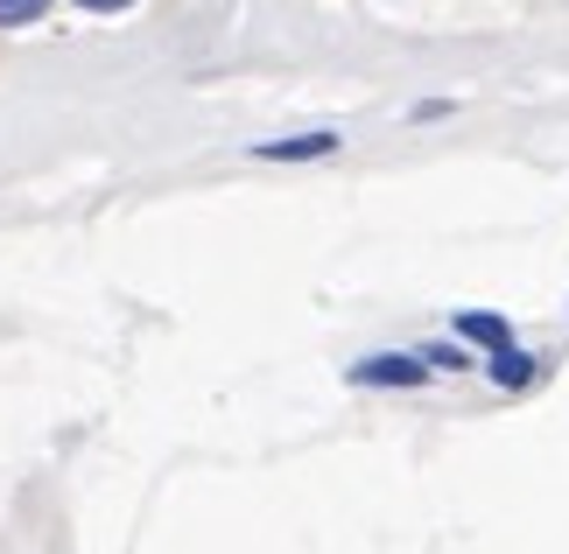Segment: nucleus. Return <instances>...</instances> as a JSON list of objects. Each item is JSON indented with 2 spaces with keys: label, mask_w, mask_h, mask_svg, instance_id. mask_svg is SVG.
Segmentation results:
<instances>
[{
  "label": "nucleus",
  "mask_w": 569,
  "mask_h": 554,
  "mask_svg": "<svg viewBox=\"0 0 569 554\" xmlns=\"http://www.w3.org/2000/svg\"><path fill=\"white\" fill-rule=\"evenodd\" d=\"M486 372H492V386H507V393H520V386H535V380H541V365H535L520 344H499L492 359H486Z\"/></svg>",
  "instance_id": "7ed1b4c3"
},
{
  "label": "nucleus",
  "mask_w": 569,
  "mask_h": 554,
  "mask_svg": "<svg viewBox=\"0 0 569 554\" xmlns=\"http://www.w3.org/2000/svg\"><path fill=\"white\" fill-rule=\"evenodd\" d=\"M345 380L352 386H422L429 365H422V351H373V359H359Z\"/></svg>",
  "instance_id": "f257e3e1"
},
{
  "label": "nucleus",
  "mask_w": 569,
  "mask_h": 554,
  "mask_svg": "<svg viewBox=\"0 0 569 554\" xmlns=\"http://www.w3.org/2000/svg\"><path fill=\"white\" fill-rule=\"evenodd\" d=\"M422 365H429V372H471V359H465L457 344H422Z\"/></svg>",
  "instance_id": "423d86ee"
},
{
  "label": "nucleus",
  "mask_w": 569,
  "mask_h": 554,
  "mask_svg": "<svg viewBox=\"0 0 569 554\" xmlns=\"http://www.w3.org/2000/svg\"><path fill=\"white\" fill-rule=\"evenodd\" d=\"M50 14V0H0V29H36Z\"/></svg>",
  "instance_id": "39448f33"
},
{
  "label": "nucleus",
  "mask_w": 569,
  "mask_h": 554,
  "mask_svg": "<svg viewBox=\"0 0 569 554\" xmlns=\"http://www.w3.org/2000/svg\"><path fill=\"white\" fill-rule=\"evenodd\" d=\"M345 134H289V141H253V162H323V154H338Z\"/></svg>",
  "instance_id": "f03ea898"
},
{
  "label": "nucleus",
  "mask_w": 569,
  "mask_h": 554,
  "mask_svg": "<svg viewBox=\"0 0 569 554\" xmlns=\"http://www.w3.org/2000/svg\"><path fill=\"white\" fill-rule=\"evenodd\" d=\"M84 14H120V8H134V0H78Z\"/></svg>",
  "instance_id": "0eeeda50"
},
{
  "label": "nucleus",
  "mask_w": 569,
  "mask_h": 554,
  "mask_svg": "<svg viewBox=\"0 0 569 554\" xmlns=\"http://www.w3.org/2000/svg\"><path fill=\"white\" fill-rule=\"evenodd\" d=\"M465 344H486V351H499V344H513V330H507V316H486V309H465V316L450 323Z\"/></svg>",
  "instance_id": "20e7f679"
}]
</instances>
